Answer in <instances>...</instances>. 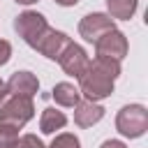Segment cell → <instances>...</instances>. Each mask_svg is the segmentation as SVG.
<instances>
[{"label": "cell", "mask_w": 148, "mask_h": 148, "mask_svg": "<svg viewBox=\"0 0 148 148\" xmlns=\"http://www.w3.org/2000/svg\"><path fill=\"white\" fill-rule=\"evenodd\" d=\"M30 116H32V104H30L25 97H18V99L9 102V104L0 111V125L18 127V125H23Z\"/></svg>", "instance_id": "6da1fadb"}, {"label": "cell", "mask_w": 148, "mask_h": 148, "mask_svg": "<svg viewBox=\"0 0 148 148\" xmlns=\"http://www.w3.org/2000/svg\"><path fill=\"white\" fill-rule=\"evenodd\" d=\"M16 30L23 35V39L28 44H39V35L46 32V23H44V16L42 14H32V12H25L23 16H18L16 21Z\"/></svg>", "instance_id": "7a4b0ae2"}, {"label": "cell", "mask_w": 148, "mask_h": 148, "mask_svg": "<svg viewBox=\"0 0 148 148\" xmlns=\"http://www.w3.org/2000/svg\"><path fill=\"white\" fill-rule=\"evenodd\" d=\"M143 125H146V113L141 106H127L123 109L120 118H118V127L123 134H130V136H139L143 132Z\"/></svg>", "instance_id": "3957f363"}, {"label": "cell", "mask_w": 148, "mask_h": 148, "mask_svg": "<svg viewBox=\"0 0 148 148\" xmlns=\"http://www.w3.org/2000/svg\"><path fill=\"white\" fill-rule=\"evenodd\" d=\"M7 88H9L12 92L21 95V97H28V95H32V92L37 90V79H35L30 72H16V74L9 79Z\"/></svg>", "instance_id": "277c9868"}, {"label": "cell", "mask_w": 148, "mask_h": 148, "mask_svg": "<svg viewBox=\"0 0 148 148\" xmlns=\"http://www.w3.org/2000/svg\"><path fill=\"white\" fill-rule=\"evenodd\" d=\"M60 60H62V67L69 72V74H79L81 69H83V65H86V53L79 49V46H67V56H60Z\"/></svg>", "instance_id": "5b68a950"}, {"label": "cell", "mask_w": 148, "mask_h": 148, "mask_svg": "<svg viewBox=\"0 0 148 148\" xmlns=\"http://www.w3.org/2000/svg\"><path fill=\"white\" fill-rule=\"evenodd\" d=\"M97 30H109L106 16H102V14H95V16L90 14V16H86V21L81 23V32H83L88 39H95Z\"/></svg>", "instance_id": "8992f818"}, {"label": "cell", "mask_w": 148, "mask_h": 148, "mask_svg": "<svg viewBox=\"0 0 148 148\" xmlns=\"http://www.w3.org/2000/svg\"><path fill=\"white\" fill-rule=\"evenodd\" d=\"M106 49L111 51V56L120 58V56L125 53V39H123V35H118V32H106V37L99 39V53H104Z\"/></svg>", "instance_id": "52a82bcc"}, {"label": "cell", "mask_w": 148, "mask_h": 148, "mask_svg": "<svg viewBox=\"0 0 148 148\" xmlns=\"http://www.w3.org/2000/svg\"><path fill=\"white\" fill-rule=\"evenodd\" d=\"M53 97H56L60 104H65V106H74V104L79 102V95H76L74 86H69V83H58V86L53 88Z\"/></svg>", "instance_id": "ba28073f"}, {"label": "cell", "mask_w": 148, "mask_h": 148, "mask_svg": "<svg viewBox=\"0 0 148 148\" xmlns=\"http://www.w3.org/2000/svg\"><path fill=\"white\" fill-rule=\"evenodd\" d=\"M65 125V116L56 109H46L44 116H42V132H53V130H60Z\"/></svg>", "instance_id": "9c48e42d"}, {"label": "cell", "mask_w": 148, "mask_h": 148, "mask_svg": "<svg viewBox=\"0 0 148 148\" xmlns=\"http://www.w3.org/2000/svg\"><path fill=\"white\" fill-rule=\"evenodd\" d=\"M99 118H102V109L95 106V104H83L76 111V123L79 125H90V123H95Z\"/></svg>", "instance_id": "30bf717a"}, {"label": "cell", "mask_w": 148, "mask_h": 148, "mask_svg": "<svg viewBox=\"0 0 148 148\" xmlns=\"http://www.w3.org/2000/svg\"><path fill=\"white\" fill-rule=\"evenodd\" d=\"M134 0H109V7H111V12L116 14V16H130L132 12H134Z\"/></svg>", "instance_id": "8fae6325"}, {"label": "cell", "mask_w": 148, "mask_h": 148, "mask_svg": "<svg viewBox=\"0 0 148 148\" xmlns=\"http://www.w3.org/2000/svg\"><path fill=\"white\" fill-rule=\"evenodd\" d=\"M14 148H42V143H39L35 136H23L21 143H16Z\"/></svg>", "instance_id": "7c38bea8"}, {"label": "cell", "mask_w": 148, "mask_h": 148, "mask_svg": "<svg viewBox=\"0 0 148 148\" xmlns=\"http://www.w3.org/2000/svg\"><path fill=\"white\" fill-rule=\"evenodd\" d=\"M7 58H9V44L7 42H0V65L7 62Z\"/></svg>", "instance_id": "4fadbf2b"}, {"label": "cell", "mask_w": 148, "mask_h": 148, "mask_svg": "<svg viewBox=\"0 0 148 148\" xmlns=\"http://www.w3.org/2000/svg\"><path fill=\"white\" fill-rule=\"evenodd\" d=\"M102 148H125V146H123V143H118V141H106Z\"/></svg>", "instance_id": "5bb4252c"}, {"label": "cell", "mask_w": 148, "mask_h": 148, "mask_svg": "<svg viewBox=\"0 0 148 148\" xmlns=\"http://www.w3.org/2000/svg\"><path fill=\"white\" fill-rule=\"evenodd\" d=\"M56 2H60V5H76L79 0H56Z\"/></svg>", "instance_id": "9a60e30c"}, {"label": "cell", "mask_w": 148, "mask_h": 148, "mask_svg": "<svg viewBox=\"0 0 148 148\" xmlns=\"http://www.w3.org/2000/svg\"><path fill=\"white\" fill-rule=\"evenodd\" d=\"M2 95H5V86L0 83V99H2Z\"/></svg>", "instance_id": "2e32d148"}, {"label": "cell", "mask_w": 148, "mask_h": 148, "mask_svg": "<svg viewBox=\"0 0 148 148\" xmlns=\"http://www.w3.org/2000/svg\"><path fill=\"white\" fill-rule=\"evenodd\" d=\"M16 2H23V5H28V2H35V0H16Z\"/></svg>", "instance_id": "e0dca14e"}]
</instances>
